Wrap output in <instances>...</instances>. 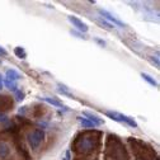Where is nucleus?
Masks as SVG:
<instances>
[{
    "mask_svg": "<svg viewBox=\"0 0 160 160\" xmlns=\"http://www.w3.org/2000/svg\"><path fill=\"white\" fill-rule=\"evenodd\" d=\"M93 148H94V144H93L92 137H84V138H82V140H80V141L76 144L78 151H79V152H84V154L92 151Z\"/></svg>",
    "mask_w": 160,
    "mask_h": 160,
    "instance_id": "7ed1b4c3",
    "label": "nucleus"
},
{
    "mask_svg": "<svg viewBox=\"0 0 160 160\" xmlns=\"http://www.w3.org/2000/svg\"><path fill=\"white\" fill-rule=\"evenodd\" d=\"M3 87H4V79H3L2 74H0V90L3 89Z\"/></svg>",
    "mask_w": 160,
    "mask_h": 160,
    "instance_id": "412c9836",
    "label": "nucleus"
},
{
    "mask_svg": "<svg viewBox=\"0 0 160 160\" xmlns=\"http://www.w3.org/2000/svg\"><path fill=\"white\" fill-rule=\"evenodd\" d=\"M71 159V152L68 150L66 152H65V158H64V160H70Z\"/></svg>",
    "mask_w": 160,
    "mask_h": 160,
    "instance_id": "aec40b11",
    "label": "nucleus"
},
{
    "mask_svg": "<svg viewBox=\"0 0 160 160\" xmlns=\"http://www.w3.org/2000/svg\"><path fill=\"white\" fill-rule=\"evenodd\" d=\"M83 116H85V117H87V119H89V121H90V122H93L95 126H101V125L103 123V121H102V119L99 118L97 114L92 113V112L84 111V112H83Z\"/></svg>",
    "mask_w": 160,
    "mask_h": 160,
    "instance_id": "423d86ee",
    "label": "nucleus"
},
{
    "mask_svg": "<svg viewBox=\"0 0 160 160\" xmlns=\"http://www.w3.org/2000/svg\"><path fill=\"white\" fill-rule=\"evenodd\" d=\"M5 75H7V78H5V79L12 80V82H17V80H19V79L22 78V76H21V74H19L18 71H15L14 69H9V70H7Z\"/></svg>",
    "mask_w": 160,
    "mask_h": 160,
    "instance_id": "0eeeda50",
    "label": "nucleus"
},
{
    "mask_svg": "<svg viewBox=\"0 0 160 160\" xmlns=\"http://www.w3.org/2000/svg\"><path fill=\"white\" fill-rule=\"evenodd\" d=\"M98 13L102 15V18L104 19V21H107V22H109L111 24H113L114 27L116 26H118V27H122V28H125L126 27V24L123 23V22H121L118 18H116L112 13H109L108 10H104V9H98Z\"/></svg>",
    "mask_w": 160,
    "mask_h": 160,
    "instance_id": "f03ea898",
    "label": "nucleus"
},
{
    "mask_svg": "<svg viewBox=\"0 0 160 160\" xmlns=\"http://www.w3.org/2000/svg\"><path fill=\"white\" fill-rule=\"evenodd\" d=\"M41 99H42L43 102H46V103H48V104H51V106H53V107H62V102L57 101V99H55V98H50V97H42Z\"/></svg>",
    "mask_w": 160,
    "mask_h": 160,
    "instance_id": "6e6552de",
    "label": "nucleus"
},
{
    "mask_svg": "<svg viewBox=\"0 0 160 160\" xmlns=\"http://www.w3.org/2000/svg\"><path fill=\"white\" fill-rule=\"evenodd\" d=\"M8 119V117L5 116V114H3V113H0V122H5Z\"/></svg>",
    "mask_w": 160,
    "mask_h": 160,
    "instance_id": "6ab92c4d",
    "label": "nucleus"
},
{
    "mask_svg": "<svg viewBox=\"0 0 160 160\" xmlns=\"http://www.w3.org/2000/svg\"><path fill=\"white\" fill-rule=\"evenodd\" d=\"M68 21L72 24V27H75L79 32H82V33H87L88 29H89V27L87 26V23H84L83 21H80L79 18H76L74 15H69L68 17Z\"/></svg>",
    "mask_w": 160,
    "mask_h": 160,
    "instance_id": "20e7f679",
    "label": "nucleus"
},
{
    "mask_svg": "<svg viewBox=\"0 0 160 160\" xmlns=\"http://www.w3.org/2000/svg\"><path fill=\"white\" fill-rule=\"evenodd\" d=\"M79 122H80V125L83 126V128H95L97 127L93 122H90L89 119H87V118H79Z\"/></svg>",
    "mask_w": 160,
    "mask_h": 160,
    "instance_id": "9b49d317",
    "label": "nucleus"
},
{
    "mask_svg": "<svg viewBox=\"0 0 160 160\" xmlns=\"http://www.w3.org/2000/svg\"><path fill=\"white\" fill-rule=\"evenodd\" d=\"M70 33H71L72 36H76L78 38H84V39H87V37H85L84 34H82V33H79V32H75V31H70Z\"/></svg>",
    "mask_w": 160,
    "mask_h": 160,
    "instance_id": "dca6fc26",
    "label": "nucleus"
},
{
    "mask_svg": "<svg viewBox=\"0 0 160 160\" xmlns=\"http://www.w3.org/2000/svg\"><path fill=\"white\" fill-rule=\"evenodd\" d=\"M94 41H95L98 45H101L102 47H104V46H106V42L103 41V39H101V38H94Z\"/></svg>",
    "mask_w": 160,
    "mask_h": 160,
    "instance_id": "f3484780",
    "label": "nucleus"
},
{
    "mask_svg": "<svg viewBox=\"0 0 160 160\" xmlns=\"http://www.w3.org/2000/svg\"><path fill=\"white\" fill-rule=\"evenodd\" d=\"M10 155V146L5 141H0V160H5Z\"/></svg>",
    "mask_w": 160,
    "mask_h": 160,
    "instance_id": "39448f33",
    "label": "nucleus"
},
{
    "mask_svg": "<svg viewBox=\"0 0 160 160\" xmlns=\"http://www.w3.org/2000/svg\"><path fill=\"white\" fill-rule=\"evenodd\" d=\"M43 138H45V132H43V130L37 128V130H33L32 132L28 133L27 141H28L29 148H31L32 150H36V149H38L39 145H41V142H42Z\"/></svg>",
    "mask_w": 160,
    "mask_h": 160,
    "instance_id": "f257e3e1",
    "label": "nucleus"
},
{
    "mask_svg": "<svg viewBox=\"0 0 160 160\" xmlns=\"http://www.w3.org/2000/svg\"><path fill=\"white\" fill-rule=\"evenodd\" d=\"M14 53H15V56L19 57V58H26V57H27V53H26V51H24L23 47H15V48H14Z\"/></svg>",
    "mask_w": 160,
    "mask_h": 160,
    "instance_id": "ddd939ff",
    "label": "nucleus"
},
{
    "mask_svg": "<svg viewBox=\"0 0 160 160\" xmlns=\"http://www.w3.org/2000/svg\"><path fill=\"white\" fill-rule=\"evenodd\" d=\"M95 22L98 23V24H101L103 28H106V29H108V31H112V29H114L116 27L113 26V24H111L109 22H107V21H104L103 18H97L95 19Z\"/></svg>",
    "mask_w": 160,
    "mask_h": 160,
    "instance_id": "1a4fd4ad",
    "label": "nucleus"
},
{
    "mask_svg": "<svg viewBox=\"0 0 160 160\" xmlns=\"http://www.w3.org/2000/svg\"><path fill=\"white\" fill-rule=\"evenodd\" d=\"M149 60L151 61V64H155V66H156V68H159V66H160V64H159V58H158V57L150 56V57H149Z\"/></svg>",
    "mask_w": 160,
    "mask_h": 160,
    "instance_id": "2eb2a0df",
    "label": "nucleus"
},
{
    "mask_svg": "<svg viewBox=\"0 0 160 160\" xmlns=\"http://www.w3.org/2000/svg\"><path fill=\"white\" fill-rule=\"evenodd\" d=\"M141 78L145 80L146 83H149L150 85H152V87H158V83L155 82V79H154L151 75H149V74H146V72H141Z\"/></svg>",
    "mask_w": 160,
    "mask_h": 160,
    "instance_id": "9d476101",
    "label": "nucleus"
},
{
    "mask_svg": "<svg viewBox=\"0 0 160 160\" xmlns=\"http://www.w3.org/2000/svg\"><path fill=\"white\" fill-rule=\"evenodd\" d=\"M4 85L9 89V90H13V92H17L18 89V85L15 82H12V80H8V79H4Z\"/></svg>",
    "mask_w": 160,
    "mask_h": 160,
    "instance_id": "f8f14e48",
    "label": "nucleus"
},
{
    "mask_svg": "<svg viewBox=\"0 0 160 160\" xmlns=\"http://www.w3.org/2000/svg\"><path fill=\"white\" fill-rule=\"evenodd\" d=\"M15 93V97H17V101L18 102H22L23 101V99H24V93L22 92V90H17V92H14Z\"/></svg>",
    "mask_w": 160,
    "mask_h": 160,
    "instance_id": "4468645a",
    "label": "nucleus"
},
{
    "mask_svg": "<svg viewBox=\"0 0 160 160\" xmlns=\"http://www.w3.org/2000/svg\"><path fill=\"white\" fill-rule=\"evenodd\" d=\"M7 55H8L7 50H5L4 47H2V46H0V56H7Z\"/></svg>",
    "mask_w": 160,
    "mask_h": 160,
    "instance_id": "a211bd4d",
    "label": "nucleus"
}]
</instances>
